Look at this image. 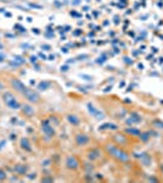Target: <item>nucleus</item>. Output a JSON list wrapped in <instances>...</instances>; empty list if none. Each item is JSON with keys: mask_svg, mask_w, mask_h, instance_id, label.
<instances>
[{"mask_svg": "<svg viewBox=\"0 0 163 183\" xmlns=\"http://www.w3.org/2000/svg\"><path fill=\"white\" fill-rule=\"evenodd\" d=\"M21 148H22L23 150H26V151H31V150H32L31 143H29V140H28L27 138H22V139H21Z\"/></svg>", "mask_w": 163, "mask_h": 183, "instance_id": "15", "label": "nucleus"}, {"mask_svg": "<svg viewBox=\"0 0 163 183\" xmlns=\"http://www.w3.org/2000/svg\"><path fill=\"white\" fill-rule=\"evenodd\" d=\"M3 100H4V103H5L10 109H12V110H17V109L21 108V104L17 102L16 97L11 93V92H5V93L3 94Z\"/></svg>", "mask_w": 163, "mask_h": 183, "instance_id": "2", "label": "nucleus"}, {"mask_svg": "<svg viewBox=\"0 0 163 183\" xmlns=\"http://www.w3.org/2000/svg\"><path fill=\"white\" fill-rule=\"evenodd\" d=\"M65 166H66V168H68V170L77 171V170L80 167V162H79V160H78L74 155H69V156L66 157Z\"/></svg>", "mask_w": 163, "mask_h": 183, "instance_id": "3", "label": "nucleus"}, {"mask_svg": "<svg viewBox=\"0 0 163 183\" xmlns=\"http://www.w3.org/2000/svg\"><path fill=\"white\" fill-rule=\"evenodd\" d=\"M42 131H43V133L46 136V137H54L55 136V129H54V126H51L50 123H49V121L48 120H45V121H43L42 122Z\"/></svg>", "mask_w": 163, "mask_h": 183, "instance_id": "7", "label": "nucleus"}, {"mask_svg": "<svg viewBox=\"0 0 163 183\" xmlns=\"http://www.w3.org/2000/svg\"><path fill=\"white\" fill-rule=\"evenodd\" d=\"M153 127H156V128H163V122L156 120V121L153 122Z\"/></svg>", "mask_w": 163, "mask_h": 183, "instance_id": "20", "label": "nucleus"}, {"mask_svg": "<svg viewBox=\"0 0 163 183\" xmlns=\"http://www.w3.org/2000/svg\"><path fill=\"white\" fill-rule=\"evenodd\" d=\"M124 132H125L128 136H130V137H138V138H139V136H140V133H141V131H140V129H138V128H135V127L125 128V129H124Z\"/></svg>", "mask_w": 163, "mask_h": 183, "instance_id": "11", "label": "nucleus"}, {"mask_svg": "<svg viewBox=\"0 0 163 183\" xmlns=\"http://www.w3.org/2000/svg\"><path fill=\"white\" fill-rule=\"evenodd\" d=\"M87 106H88V110H89V112H90V114H91V115H93L95 119H98V120H102V119L105 117L104 112H101L99 109H96V108H95L93 104H90V103H89Z\"/></svg>", "mask_w": 163, "mask_h": 183, "instance_id": "9", "label": "nucleus"}, {"mask_svg": "<svg viewBox=\"0 0 163 183\" xmlns=\"http://www.w3.org/2000/svg\"><path fill=\"white\" fill-rule=\"evenodd\" d=\"M0 89H2V88H0Z\"/></svg>", "mask_w": 163, "mask_h": 183, "instance_id": "26", "label": "nucleus"}, {"mask_svg": "<svg viewBox=\"0 0 163 183\" xmlns=\"http://www.w3.org/2000/svg\"><path fill=\"white\" fill-rule=\"evenodd\" d=\"M150 138H151V132H141L139 136V139L142 143H147L150 140Z\"/></svg>", "mask_w": 163, "mask_h": 183, "instance_id": "17", "label": "nucleus"}, {"mask_svg": "<svg viewBox=\"0 0 163 183\" xmlns=\"http://www.w3.org/2000/svg\"><path fill=\"white\" fill-rule=\"evenodd\" d=\"M5 59V56H3V55H0V61H3Z\"/></svg>", "mask_w": 163, "mask_h": 183, "instance_id": "25", "label": "nucleus"}, {"mask_svg": "<svg viewBox=\"0 0 163 183\" xmlns=\"http://www.w3.org/2000/svg\"><path fill=\"white\" fill-rule=\"evenodd\" d=\"M67 121L72 125V126H78L79 123H80V119L78 117V116H75V115H67Z\"/></svg>", "mask_w": 163, "mask_h": 183, "instance_id": "12", "label": "nucleus"}, {"mask_svg": "<svg viewBox=\"0 0 163 183\" xmlns=\"http://www.w3.org/2000/svg\"><path fill=\"white\" fill-rule=\"evenodd\" d=\"M129 136H125V134H121V133H116V134H113L112 136V140L117 144V145H119V147H125V145H128L129 144Z\"/></svg>", "mask_w": 163, "mask_h": 183, "instance_id": "5", "label": "nucleus"}, {"mask_svg": "<svg viewBox=\"0 0 163 183\" xmlns=\"http://www.w3.org/2000/svg\"><path fill=\"white\" fill-rule=\"evenodd\" d=\"M46 87H49V83H48V82H42V83L38 85V88H39L40 90H45Z\"/></svg>", "mask_w": 163, "mask_h": 183, "instance_id": "19", "label": "nucleus"}, {"mask_svg": "<svg viewBox=\"0 0 163 183\" xmlns=\"http://www.w3.org/2000/svg\"><path fill=\"white\" fill-rule=\"evenodd\" d=\"M159 170H161V172L163 173V162H162V164L159 165Z\"/></svg>", "mask_w": 163, "mask_h": 183, "instance_id": "24", "label": "nucleus"}, {"mask_svg": "<svg viewBox=\"0 0 163 183\" xmlns=\"http://www.w3.org/2000/svg\"><path fill=\"white\" fill-rule=\"evenodd\" d=\"M15 171H16L18 174H25V173H27V171H28V166H27V165H16V166H15Z\"/></svg>", "mask_w": 163, "mask_h": 183, "instance_id": "16", "label": "nucleus"}, {"mask_svg": "<svg viewBox=\"0 0 163 183\" xmlns=\"http://www.w3.org/2000/svg\"><path fill=\"white\" fill-rule=\"evenodd\" d=\"M83 168H84V170H85L87 172H93V171H94V165L91 164V161H89V162L84 164Z\"/></svg>", "mask_w": 163, "mask_h": 183, "instance_id": "18", "label": "nucleus"}, {"mask_svg": "<svg viewBox=\"0 0 163 183\" xmlns=\"http://www.w3.org/2000/svg\"><path fill=\"white\" fill-rule=\"evenodd\" d=\"M4 179H6V172L3 168H0V181H4Z\"/></svg>", "mask_w": 163, "mask_h": 183, "instance_id": "21", "label": "nucleus"}, {"mask_svg": "<svg viewBox=\"0 0 163 183\" xmlns=\"http://www.w3.org/2000/svg\"><path fill=\"white\" fill-rule=\"evenodd\" d=\"M42 181H43V182H52L54 178H51V177H49V178H48V177H44V178H42Z\"/></svg>", "mask_w": 163, "mask_h": 183, "instance_id": "22", "label": "nucleus"}, {"mask_svg": "<svg viewBox=\"0 0 163 183\" xmlns=\"http://www.w3.org/2000/svg\"><path fill=\"white\" fill-rule=\"evenodd\" d=\"M89 140H90V138H89V136L85 134V133H78V134H75V137H74V142H75V144H77L78 147H84V145H87V144L89 143Z\"/></svg>", "mask_w": 163, "mask_h": 183, "instance_id": "6", "label": "nucleus"}, {"mask_svg": "<svg viewBox=\"0 0 163 183\" xmlns=\"http://www.w3.org/2000/svg\"><path fill=\"white\" fill-rule=\"evenodd\" d=\"M28 178H29V179H32V178L34 179V178H35V173H32V174H29V176H28Z\"/></svg>", "mask_w": 163, "mask_h": 183, "instance_id": "23", "label": "nucleus"}, {"mask_svg": "<svg viewBox=\"0 0 163 183\" xmlns=\"http://www.w3.org/2000/svg\"><path fill=\"white\" fill-rule=\"evenodd\" d=\"M104 148H105V151L107 153V155L111 156L113 160H116L118 162L127 164L131 159L130 154L127 150H124L122 147L117 145L116 143H106Z\"/></svg>", "mask_w": 163, "mask_h": 183, "instance_id": "1", "label": "nucleus"}, {"mask_svg": "<svg viewBox=\"0 0 163 183\" xmlns=\"http://www.w3.org/2000/svg\"><path fill=\"white\" fill-rule=\"evenodd\" d=\"M140 161H141V164H142L144 166H148V165L151 164V157H150L148 154L142 153V154L140 155Z\"/></svg>", "mask_w": 163, "mask_h": 183, "instance_id": "14", "label": "nucleus"}, {"mask_svg": "<svg viewBox=\"0 0 163 183\" xmlns=\"http://www.w3.org/2000/svg\"><path fill=\"white\" fill-rule=\"evenodd\" d=\"M23 97L29 102V103H32V104H37V103H39L40 102V98H39V94L38 93H35L34 90H32V89H29V88H26V90L23 92Z\"/></svg>", "mask_w": 163, "mask_h": 183, "instance_id": "4", "label": "nucleus"}, {"mask_svg": "<svg viewBox=\"0 0 163 183\" xmlns=\"http://www.w3.org/2000/svg\"><path fill=\"white\" fill-rule=\"evenodd\" d=\"M10 84H11V87L16 90V92H18V93H23V92L26 90V85L20 81V79H17V78H11V81H10Z\"/></svg>", "mask_w": 163, "mask_h": 183, "instance_id": "8", "label": "nucleus"}, {"mask_svg": "<svg viewBox=\"0 0 163 183\" xmlns=\"http://www.w3.org/2000/svg\"><path fill=\"white\" fill-rule=\"evenodd\" d=\"M100 156H101V154H100V150H98V149H91V150H89V151L87 153V157H88V160L91 161V162L99 160Z\"/></svg>", "mask_w": 163, "mask_h": 183, "instance_id": "10", "label": "nucleus"}, {"mask_svg": "<svg viewBox=\"0 0 163 183\" xmlns=\"http://www.w3.org/2000/svg\"><path fill=\"white\" fill-rule=\"evenodd\" d=\"M22 111H23V114H25L26 116H28V117H31V116L34 115V109H33V106H31V105H23V106H22Z\"/></svg>", "mask_w": 163, "mask_h": 183, "instance_id": "13", "label": "nucleus"}]
</instances>
